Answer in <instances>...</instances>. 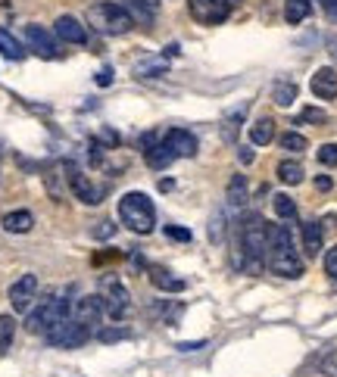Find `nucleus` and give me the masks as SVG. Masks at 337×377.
<instances>
[{
    "label": "nucleus",
    "mask_w": 337,
    "mask_h": 377,
    "mask_svg": "<svg viewBox=\"0 0 337 377\" xmlns=\"http://www.w3.org/2000/svg\"><path fill=\"white\" fill-rule=\"evenodd\" d=\"M144 4H150V6H156V4H160V0H144Z\"/></svg>",
    "instance_id": "obj_42"
},
{
    "label": "nucleus",
    "mask_w": 337,
    "mask_h": 377,
    "mask_svg": "<svg viewBox=\"0 0 337 377\" xmlns=\"http://www.w3.org/2000/svg\"><path fill=\"white\" fill-rule=\"evenodd\" d=\"M265 262L281 278H303V259L294 249V237L284 225L269 227V249H265Z\"/></svg>",
    "instance_id": "obj_1"
},
{
    "label": "nucleus",
    "mask_w": 337,
    "mask_h": 377,
    "mask_svg": "<svg viewBox=\"0 0 337 377\" xmlns=\"http://www.w3.org/2000/svg\"><path fill=\"white\" fill-rule=\"evenodd\" d=\"M53 35H57L60 41L75 44V47L88 44V28H84L82 22L75 19V16H60V19L53 22Z\"/></svg>",
    "instance_id": "obj_12"
},
{
    "label": "nucleus",
    "mask_w": 337,
    "mask_h": 377,
    "mask_svg": "<svg viewBox=\"0 0 337 377\" xmlns=\"http://www.w3.org/2000/svg\"><path fill=\"white\" fill-rule=\"evenodd\" d=\"M66 184L69 191L75 193V200H82L84 206H97V203H104V187L94 184L91 175H84V171H78L75 166H66Z\"/></svg>",
    "instance_id": "obj_7"
},
{
    "label": "nucleus",
    "mask_w": 337,
    "mask_h": 377,
    "mask_svg": "<svg viewBox=\"0 0 337 377\" xmlns=\"http://www.w3.org/2000/svg\"><path fill=\"white\" fill-rule=\"evenodd\" d=\"M91 234L97 240H106V237H113V234H116V225L113 222H97V227H91Z\"/></svg>",
    "instance_id": "obj_34"
},
{
    "label": "nucleus",
    "mask_w": 337,
    "mask_h": 377,
    "mask_svg": "<svg viewBox=\"0 0 337 377\" xmlns=\"http://www.w3.org/2000/svg\"><path fill=\"white\" fill-rule=\"evenodd\" d=\"M88 22L104 35H128L135 28V19L125 10L122 4H113V0H104V4H94L88 10Z\"/></svg>",
    "instance_id": "obj_4"
},
{
    "label": "nucleus",
    "mask_w": 337,
    "mask_h": 377,
    "mask_svg": "<svg viewBox=\"0 0 337 377\" xmlns=\"http://www.w3.org/2000/svg\"><path fill=\"white\" fill-rule=\"evenodd\" d=\"M300 237H303V253L312 259V256H319V249H322V243H325V227L319 222H303Z\"/></svg>",
    "instance_id": "obj_16"
},
{
    "label": "nucleus",
    "mask_w": 337,
    "mask_h": 377,
    "mask_svg": "<svg viewBox=\"0 0 337 377\" xmlns=\"http://www.w3.org/2000/svg\"><path fill=\"white\" fill-rule=\"evenodd\" d=\"M325 122H328V113L325 109H316V106H306L297 116V125H325Z\"/></svg>",
    "instance_id": "obj_29"
},
{
    "label": "nucleus",
    "mask_w": 337,
    "mask_h": 377,
    "mask_svg": "<svg viewBox=\"0 0 337 377\" xmlns=\"http://www.w3.org/2000/svg\"><path fill=\"white\" fill-rule=\"evenodd\" d=\"M278 144H281V150H287V153H303L309 147L306 137L297 135V131H284V135L278 137Z\"/></svg>",
    "instance_id": "obj_28"
},
{
    "label": "nucleus",
    "mask_w": 337,
    "mask_h": 377,
    "mask_svg": "<svg viewBox=\"0 0 337 377\" xmlns=\"http://www.w3.org/2000/svg\"><path fill=\"white\" fill-rule=\"evenodd\" d=\"M166 237L178 240V243H187V240H191V231L182 227V225H166Z\"/></svg>",
    "instance_id": "obj_33"
},
{
    "label": "nucleus",
    "mask_w": 337,
    "mask_h": 377,
    "mask_svg": "<svg viewBox=\"0 0 337 377\" xmlns=\"http://www.w3.org/2000/svg\"><path fill=\"white\" fill-rule=\"evenodd\" d=\"M303 175H306V171H303L300 162H294V159L278 162V178H281L284 184H300V181H303Z\"/></svg>",
    "instance_id": "obj_26"
},
{
    "label": "nucleus",
    "mask_w": 337,
    "mask_h": 377,
    "mask_svg": "<svg viewBox=\"0 0 337 377\" xmlns=\"http://www.w3.org/2000/svg\"><path fill=\"white\" fill-rule=\"evenodd\" d=\"M13 337H16V318L13 315H0V356L13 347Z\"/></svg>",
    "instance_id": "obj_27"
},
{
    "label": "nucleus",
    "mask_w": 337,
    "mask_h": 377,
    "mask_svg": "<svg viewBox=\"0 0 337 377\" xmlns=\"http://www.w3.org/2000/svg\"><path fill=\"white\" fill-rule=\"evenodd\" d=\"M72 318L78 321V325L88 327V331H97L100 318H104V300H100V293L82 296V300L72 305Z\"/></svg>",
    "instance_id": "obj_10"
},
{
    "label": "nucleus",
    "mask_w": 337,
    "mask_h": 377,
    "mask_svg": "<svg viewBox=\"0 0 337 377\" xmlns=\"http://www.w3.org/2000/svg\"><path fill=\"white\" fill-rule=\"evenodd\" d=\"M35 300H38V278L35 274H19V281H13V287H10L13 312H28Z\"/></svg>",
    "instance_id": "obj_11"
},
{
    "label": "nucleus",
    "mask_w": 337,
    "mask_h": 377,
    "mask_svg": "<svg viewBox=\"0 0 337 377\" xmlns=\"http://www.w3.org/2000/svg\"><path fill=\"white\" fill-rule=\"evenodd\" d=\"M238 159L244 162V166H250L253 162V150H247V147H241V153H238Z\"/></svg>",
    "instance_id": "obj_39"
},
{
    "label": "nucleus",
    "mask_w": 337,
    "mask_h": 377,
    "mask_svg": "<svg viewBox=\"0 0 337 377\" xmlns=\"http://www.w3.org/2000/svg\"><path fill=\"white\" fill-rule=\"evenodd\" d=\"M331 187H334V181H331V178H328V175H319V178H316V191L328 193V191H331Z\"/></svg>",
    "instance_id": "obj_37"
},
{
    "label": "nucleus",
    "mask_w": 337,
    "mask_h": 377,
    "mask_svg": "<svg viewBox=\"0 0 337 377\" xmlns=\"http://www.w3.org/2000/svg\"><path fill=\"white\" fill-rule=\"evenodd\" d=\"M250 140H253L256 147H265L275 140V122L265 116V119H256L253 125H250Z\"/></svg>",
    "instance_id": "obj_21"
},
{
    "label": "nucleus",
    "mask_w": 337,
    "mask_h": 377,
    "mask_svg": "<svg viewBox=\"0 0 337 377\" xmlns=\"http://www.w3.org/2000/svg\"><path fill=\"white\" fill-rule=\"evenodd\" d=\"M135 72H138L140 78H156V75L166 72V62H144V66H138Z\"/></svg>",
    "instance_id": "obj_31"
},
{
    "label": "nucleus",
    "mask_w": 337,
    "mask_h": 377,
    "mask_svg": "<svg viewBox=\"0 0 337 377\" xmlns=\"http://www.w3.org/2000/svg\"><path fill=\"white\" fill-rule=\"evenodd\" d=\"M119 218L128 231L135 234H150L156 227V206L147 193L128 191L119 196Z\"/></svg>",
    "instance_id": "obj_3"
},
{
    "label": "nucleus",
    "mask_w": 337,
    "mask_h": 377,
    "mask_svg": "<svg viewBox=\"0 0 337 377\" xmlns=\"http://www.w3.org/2000/svg\"><path fill=\"white\" fill-rule=\"evenodd\" d=\"M22 35H26L28 50H31V53H38L41 60H60V57H62L57 35H50V31H47L44 26H38V22H28Z\"/></svg>",
    "instance_id": "obj_6"
},
{
    "label": "nucleus",
    "mask_w": 337,
    "mask_h": 377,
    "mask_svg": "<svg viewBox=\"0 0 337 377\" xmlns=\"http://www.w3.org/2000/svg\"><path fill=\"white\" fill-rule=\"evenodd\" d=\"M122 6L131 13L135 26H153V19H156V6L144 4V0H122Z\"/></svg>",
    "instance_id": "obj_20"
},
{
    "label": "nucleus",
    "mask_w": 337,
    "mask_h": 377,
    "mask_svg": "<svg viewBox=\"0 0 337 377\" xmlns=\"http://www.w3.org/2000/svg\"><path fill=\"white\" fill-rule=\"evenodd\" d=\"M312 13V0H284V19L291 26H300L303 19H309Z\"/></svg>",
    "instance_id": "obj_23"
},
{
    "label": "nucleus",
    "mask_w": 337,
    "mask_h": 377,
    "mask_svg": "<svg viewBox=\"0 0 337 377\" xmlns=\"http://www.w3.org/2000/svg\"><path fill=\"white\" fill-rule=\"evenodd\" d=\"M265 249H269V225L263 215H247V222L241 225V253H244V269L250 274L263 271L265 265Z\"/></svg>",
    "instance_id": "obj_2"
},
{
    "label": "nucleus",
    "mask_w": 337,
    "mask_h": 377,
    "mask_svg": "<svg viewBox=\"0 0 337 377\" xmlns=\"http://www.w3.org/2000/svg\"><path fill=\"white\" fill-rule=\"evenodd\" d=\"M222 4H228V6H238V4H241V0H222Z\"/></svg>",
    "instance_id": "obj_41"
},
{
    "label": "nucleus",
    "mask_w": 337,
    "mask_h": 377,
    "mask_svg": "<svg viewBox=\"0 0 337 377\" xmlns=\"http://www.w3.org/2000/svg\"><path fill=\"white\" fill-rule=\"evenodd\" d=\"M319 162L328 169H334L337 166V144H322L319 147Z\"/></svg>",
    "instance_id": "obj_30"
},
{
    "label": "nucleus",
    "mask_w": 337,
    "mask_h": 377,
    "mask_svg": "<svg viewBox=\"0 0 337 377\" xmlns=\"http://www.w3.org/2000/svg\"><path fill=\"white\" fill-rule=\"evenodd\" d=\"M162 144L172 147V153L178 156V159H191V156H197V137L191 135V131L184 128H172L162 135Z\"/></svg>",
    "instance_id": "obj_13"
},
{
    "label": "nucleus",
    "mask_w": 337,
    "mask_h": 377,
    "mask_svg": "<svg viewBox=\"0 0 337 377\" xmlns=\"http://www.w3.org/2000/svg\"><path fill=\"white\" fill-rule=\"evenodd\" d=\"M325 274H328L331 281H337V243L325 253Z\"/></svg>",
    "instance_id": "obj_32"
},
{
    "label": "nucleus",
    "mask_w": 337,
    "mask_h": 377,
    "mask_svg": "<svg viewBox=\"0 0 337 377\" xmlns=\"http://www.w3.org/2000/svg\"><path fill=\"white\" fill-rule=\"evenodd\" d=\"M200 347H206V340H197V343H178V349H182V352H194V349H200Z\"/></svg>",
    "instance_id": "obj_38"
},
{
    "label": "nucleus",
    "mask_w": 337,
    "mask_h": 377,
    "mask_svg": "<svg viewBox=\"0 0 337 377\" xmlns=\"http://www.w3.org/2000/svg\"><path fill=\"white\" fill-rule=\"evenodd\" d=\"M187 10L200 26H219V22L228 19L231 6L222 4V0H187Z\"/></svg>",
    "instance_id": "obj_9"
},
{
    "label": "nucleus",
    "mask_w": 337,
    "mask_h": 377,
    "mask_svg": "<svg viewBox=\"0 0 337 377\" xmlns=\"http://www.w3.org/2000/svg\"><path fill=\"white\" fill-rule=\"evenodd\" d=\"M309 88H312V94H316L319 100H334V97H337V72H334L331 66L316 69V75H312Z\"/></svg>",
    "instance_id": "obj_14"
},
{
    "label": "nucleus",
    "mask_w": 337,
    "mask_h": 377,
    "mask_svg": "<svg viewBox=\"0 0 337 377\" xmlns=\"http://www.w3.org/2000/svg\"><path fill=\"white\" fill-rule=\"evenodd\" d=\"M128 337V331H119V327H109V331H97V340H104V343H109V340H125Z\"/></svg>",
    "instance_id": "obj_35"
},
{
    "label": "nucleus",
    "mask_w": 337,
    "mask_h": 377,
    "mask_svg": "<svg viewBox=\"0 0 337 377\" xmlns=\"http://www.w3.org/2000/svg\"><path fill=\"white\" fill-rule=\"evenodd\" d=\"M150 284L156 290H162V293H182V290L187 287L184 278H178L175 271L162 269V265H150Z\"/></svg>",
    "instance_id": "obj_15"
},
{
    "label": "nucleus",
    "mask_w": 337,
    "mask_h": 377,
    "mask_svg": "<svg viewBox=\"0 0 337 377\" xmlns=\"http://www.w3.org/2000/svg\"><path fill=\"white\" fill-rule=\"evenodd\" d=\"M319 4H322V10H328V6H334L337 0H319Z\"/></svg>",
    "instance_id": "obj_40"
},
{
    "label": "nucleus",
    "mask_w": 337,
    "mask_h": 377,
    "mask_svg": "<svg viewBox=\"0 0 337 377\" xmlns=\"http://www.w3.org/2000/svg\"><path fill=\"white\" fill-rule=\"evenodd\" d=\"M100 300H104V312L113 321L125 318V315H128V309H131L128 287H125L119 278H113V274H106V278H104V287H100Z\"/></svg>",
    "instance_id": "obj_5"
},
{
    "label": "nucleus",
    "mask_w": 337,
    "mask_h": 377,
    "mask_svg": "<svg viewBox=\"0 0 337 377\" xmlns=\"http://www.w3.org/2000/svg\"><path fill=\"white\" fill-rule=\"evenodd\" d=\"M97 84H100V88H109V84H113V69H100V72H97Z\"/></svg>",
    "instance_id": "obj_36"
},
{
    "label": "nucleus",
    "mask_w": 337,
    "mask_h": 377,
    "mask_svg": "<svg viewBox=\"0 0 337 377\" xmlns=\"http://www.w3.org/2000/svg\"><path fill=\"white\" fill-rule=\"evenodd\" d=\"M225 200H228V209L231 212H241L247 206L250 200V187H247V178L244 175H234L228 181V193H225Z\"/></svg>",
    "instance_id": "obj_17"
},
{
    "label": "nucleus",
    "mask_w": 337,
    "mask_h": 377,
    "mask_svg": "<svg viewBox=\"0 0 337 377\" xmlns=\"http://www.w3.org/2000/svg\"><path fill=\"white\" fill-rule=\"evenodd\" d=\"M91 334L94 331H88L84 325H78L75 318H69L62 327H57L53 334H47L44 340L50 343V347H62V349H75V347H82V343H88L91 340Z\"/></svg>",
    "instance_id": "obj_8"
},
{
    "label": "nucleus",
    "mask_w": 337,
    "mask_h": 377,
    "mask_svg": "<svg viewBox=\"0 0 337 377\" xmlns=\"http://www.w3.org/2000/svg\"><path fill=\"white\" fill-rule=\"evenodd\" d=\"M0 225H4V231H10V234H28L31 227H35V215H31L28 209H13V212H6Z\"/></svg>",
    "instance_id": "obj_19"
},
{
    "label": "nucleus",
    "mask_w": 337,
    "mask_h": 377,
    "mask_svg": "<svg viewBox=\"0 0 337 377\" xmlns=\"http://www.w3.org/2000/svg\"><path fill=\"white\" fill-rule=\"evenodd\" d=\"M26 53L28 50L19 44V38H13L10 31L0 26V57H6V60H26Z\"/></svg>",
    "instance_id": "obj_22"
},
{
    "label": "nucleus",
    "mask_w": 337,
    "mask_h": 377,
    "mask_svg": "<svg viewBox=\"0 0 337 377\" xmlns=\"http://www.w3.org/2000/svg\"><path fill=\"white\" fill-rule=\"evenodd\" d=\"M272 206H275V215L284 218V222H294V218H297V203H294V196L275 193V196H272Z\"/></svg>",
    "instance_id": "obj_25"
},
{
    "label": "nucleus",
    "mask_w": 337,
    "mask_h": 377,
    "mask_svg": "<svg viewBox=\"0 0 337 377\" xmlns=\"http://www.w3.org/2000/svg\"><path fill=\"white\" fill-rule=\"evenodd\" d=\"M297 94H300V88H297L294 81H275V88H272V100H275L278 106H291L297 100Z\"/></svg>",
    "instance_id": "obj_24"
},
{
    "label": "nucleus",
    "mask_w": 337,
    "mask_h": 377,
    "mask_svg": "<svg viewBox=\"0 0 337 377\" xmlns=\"http://www.w3.org/2000/svg\"><path fill=\"white\" fill-rule=\"evenodd\" d=\"M144 159H147V166H150V169L162 171V169H169L172 162L178 159V156L172 153V147H169V144H162V140H156V144L150 147V150H144Z\"/></svg>",
    "instance_id": "obj_18"
}]
</instances>
